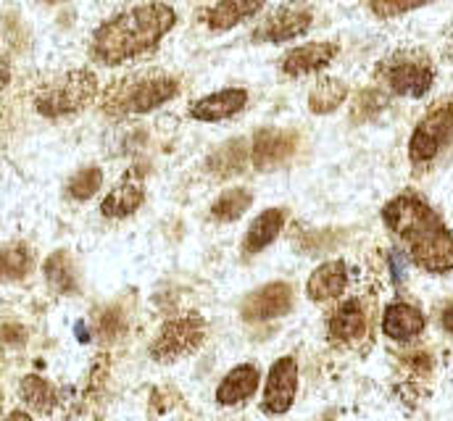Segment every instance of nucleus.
<instances>
[{
	"mask_svg": "<svg viewBox=\"0 0 453 421\" xmlns=\"http://www.w3.org/2000/svg\"><path fill=\"white\" fill-rule=\"evenodd\" d=\"M177 13L166 3H145L129 11L116 13L104 21L90 42V53L104 66H121L132 58H140L172 32Z\"/></svg>",
	"mask_w": 453,
	"mask_h": 421,
	"instance_id": "f257e3e1",
	"label": "nucleus"
},
{
	"mask_svg": "<svg viewBox=\"0 0 453 421\" xmlns=\"http://www.w3.org/2000/svg\"><path fill=\"white\" fill-rule=\"evenodd\" d=\"M180 82L164 72H145L124 77L113 82L104 96V111L111 116H132V113H150L172 98H177Z\"/></svg>",
	"mask_w": 453,
	"mask_h": 421,
	"instance_id": "f03ea898",
	"label": "nucleus"
},
{
	"mask_svg": "<svg viewBox=\"0 0 453 421\" xmlns=\"http://www.w3.org/2000/svg\"><path fill=\"white\" fill-rule=\"evenodd\" d=\"M98 96V77L90 69H69L66 74L56 77L53 82L42 85L35 93L37 113L48 119L80 113L96 101Z\"/></svg>",
	"mask_w": 453,
	"mask_h": 421,
	"instance_id": "7ed1b4c3",
	"label": "nucleus"
},
{
	"mask_svg": "<svg viewBox=\"0 0 453 421\" xmlns=\"http://www.w3.org/2000/svg\"><path fill=\"white\" fill-rule=\"evenodd\" d=\"M385 226L401 237L406 245H414L417 240L427 237L433 229H438L443 221L435 210L430 209L417 193H401L382 209Z\"/></svg>",
	"mask_w": 453,
	"mask_h": 421,
	"instance_id": "20e7f679",
	"label": "nucleus"
},
{
	"mask_svg": "<svg viewBox=\"0 0 453 421\" xmlns=\"http://www.w3.org/2000/svg\"><path fill=\"white\" fill-rule=\"evenodd\" d=\"M380 77L385 80L390 93L406 98H422L433 88L435 69L419 53H398L380 66Z\"/></svg>",
	"mask_w": 453,
	"mask_h": 421,
	"instance_id": "39448f33",
	"label": "nucleus"
},
{
	"mask_svg": "<svg viewBox=\"0 0 453 421\" xmlns=\"http://www.w3.org/2000/svg\"><path fill=\"white\" fill-rule=\"evenodd\" d=\"M453 137V101L433 105L414 126L409 140V158L414 164H430Z\"/></svg>",
	"mask_w": 453,
	"mask_h": 421,
	"instance_id": "423d86ee",
	"label": "nucleus"
},
{
	"mask_svg": "<svg viewBox=\"0 0 453 421\" xmlns=\"http://www.w3.org/2000/svg\"><path fill=\"white\" fill-rule=\"evenodd\" d=\"M314 24V11L306 3H282L277 5L253 32V42H290L306 34Z\"/></svg>",
	"mask_w": 453,
	"mask_h": 421,
	"instance_id": "0eeeda50",
	"label": "nucleus"
},
{
	"mask_svg": "<svg viewBox=\"0 0 453 421\" xmlns=\"http://www.w3.org/2000/svg\"><path fill=\"white\" fill-rule=\"evenodd\" d=\"M203 340H206V321H201V318H177V321H169L161 329V334L150 345V356L158 364H172V361H177L182 356L196 353Z\"/></svg>",
	"mask_w": 453,
	"mask_h": 421,
	"instance_id": "6e6552de",
	"label": "nucleus"
},
{
	"mask_svg": "<svg viewBox=\"0 0 453 421\" xmlns=\"http://www.w3.org/2000/svg\"><path fill=\"white\" fill-rule=\"evenodd\" d=\"M296 390H298V364H296V358L285 356V358L274 361L269 369L261 409L272 417L288 414L296 401Z\"/></svg>",
	"mask_w": 453,
	"mask_h": 421,
	"instance_id": "1a4fd4ad",
	"label": "nucleus"
},
{
	"mask_svg": "<svg viewBox=\"0 0 453 421\" xmlns=\"http://www.w3.org/2000/svg\"><path fill=\"white\" fill-rule=\"evenodd\" d=\"M409 253H411V261L430 274L453 272V234L446 229V224H441L438 229H433L427 237L417 240L414 245H409Z\"/></svg>",
	"mask_w": 453,
	"mask_h": 421,
	"instance_id": "9d476101",
	"label": "nucleus"
},
{
	"mask_svg": "<svg viewBox=\"0 0 453 421\" xmlns=\"http://www.w3.org/2000/svg\"><path fill=\"white\" fill-rule=\"evenodd\" d=\"M298 137L288 129H258L250 142V161L256 169H274L296 153Z\"/></svg>",
	"mask_w": 453,
	"mask_h": 421,
	"instance_id": "9b49d317",
	"label": "nucleus"
},
{
	"mask_svg": "<svg viewBox=\"0 0 453 421\" xmlns=\"http://www.w3.org/2000/svg\"><path fill=\"white\" fill-rule=\"evenodd\" d=\"M293 309V287L285 282H272L250 293L242 303L245 321H269L277 316H285Z\"/></svg>",
	"mask_w": 453,
	"mask_h": 421,
	"instance_id": "f8f14e48",
	"label": "nucleus"
},
{
	"mask_svg": "<svg viewBox=\"0 0 453 421\" xmlns=\"http://www.w3.org/2000/svg\"><path fill=\"white\" fill-rule=\"evenodd\" d=\"M338 56V45L335 42H306V45H298L293 48L280 69L285 77H303V74H311V72H319L325 66H330Z\"/></svg>",
	"mask_w": 453,
	"mask_h": 421,
	"instance_id": "ddd939ff",
	"label": "nucleus"
},
{
	"mask_svg": "<svg viewBox=\"0 0 453 421\" xmlns=\"http://www.w3.org/2000/svg\"><path fill=\"white\" fill-rule=\"evenodd\" d=\"M248 105V90L242 88H225V90H217L201 101L190 105V116L196 121H222L229 119L234 113H240L242 108Z\"/></svg>",
	"mask_w": 453,
	"mask_h": 421,
	"instance_id": "4468645a",
	"label": "nucleus"
},
{
	"mask_svg": "<svg viewBox=\"0 0 453 421\" xmlns=\"http://www.w3.org/2000/svg\"><path fill=\"white\" fill-rule=\"evenodd\" d=\"M142 201H145V188H142L140 174L137 172H127V177L104 198L101 213L106 218H124V216H132L134 210L140 209Z\"/></svg>",
	"mask_w": 453,
	"mask_h": 421,
	"instance_id": "2eb2a0df",
	"label": "nucleus"
},
{
	"mask_svg": "<svg viewBox=\"0 0 453 421\" xmlns=\"http://www.w3.org/2000/svg\"><path fill=\"white\" fill-rule=\"evenodd\" d=\"M425 329V314L411 303H390L382 314V332L395 342H411Z\"/></svg>",
	"mask_w": 453,
	"mask_h": 421,
	"instance_id": "dca6fc26",
	"label": "nucleus"
},
{
	"mask_svg": "<svg viewBox=\"0 0 453 421\" xmlns=\"http://www.w3.org/2000/svg\"><path fill=\"white\" fill-rule=\"evenodd\" d=\"M348 285V269L342 261H327L322 264L306 282V295L314 303H327L333 298H340Z\"/></svg>",
	"mask_w": 453,
	"mask_h": 421,
	"instance_id": "f3484780",
	"label": "nucleus"
},
{
	"mask_svg": "<svg viewBox=\"0 0 453 421\" xmlns=\"http://www.w3.org/2000/svg\"><path fill=\"white\" fill-rule=\"evenodd\" d=\"M330 340L340 345H350L366 332V311L358 301H345L330 316Z\"/></svg>",
	"mask_w": 453,
	"mask_h": 421,
	"instance_id": "a211bd4d",
	"label": "nucleus"
},
{
	"mask_svg": "<svg viewBox=\"0 0 453 421\" xmlns=\"http://www.w3.org/2000/svg\"><path fill=\"white\" fill-rule=\"evenodd\" d=\"M258 387V369L253 364L234 366L217 387V403L219 406H237L248 401Z\"/></svg>",
	"mask_w": 453,
	"mask_h": 421,
	"instance_id": "6ab92c4d",
	"label": "nucleus"
},
{
	"mask_svg": "<svg viewBox=\"0 0 453 421\" xmlns=\"http://www.w3.org/2000/svg\"><path fill=\"white\" fill-rule=\"evenodd\" d=\"M264 5H266V0H219L209 8L206 24L214 32H226V29H234L237 24H242L245 19L256 16Z\"/></svg>",
	"mask_w": 453,
	"mask_h": 421,
	"instance_id": "aec40b11",
	"label": "nucleus"
},
{
	"mask_svg": "<svg viewBox=\"0 0 453 421\" xmlns=\"http://www.w3.org/2000/svg\"><path fill=\"white\" fill-rule=\"evenodd\" d=\"M282 224H285V210L282 209H266L264 213H258L256 221L250 224V229L245 232L242 250L245 253H261L266 245H272L277 240V234L282 232Z\"/></svg>",
	"mask_w": 453,
	"mask_h": 421,
	"instance_id": "412c9836",
	"label": "nucleus"
},
{
	"mask_svg": "<svg viewBox=\"0 0 453 421\" xmlns=\"http://www.w3.org/2000/svg\"><path fill=\"white\" fill-rule=\"evenodd\" d=\"M42 272H45V282L53 293H58V295L77 293V272H74V261L66 250L50 253Z\"/></svg>",
	"mask_w": 453,
	"mask_h": 421,
	"instance_id": "4be33fe9",
	"label": "nucleus"
},
{
	"mask_svg": "<svg viewBox=\"0 0 453 421\" xmlns=\"http://www.w3.org/2000/svg\"><path fill=\"white\" fill-rule=\"evenodd\" d=\"M345 98H348V85L342 80H338V77H322L314 85L311 96H309V108H311V113L325 116V113L338 111L340 105L345 103Z\"/></svg>",
	"mask_w": 453,
	"mask_h": 421,
	"instance_id": "5701e85b",
	"label": "nucleus"
},
{
	"mask_svg": "<svg viewBox=\"0 0 453 421\" xmlns=\"http://www.w3.org/2000/svg\"><path fill=\"white\" fill-rule=\"evenodd\" d=\"M19 395H21V401H24L32 411H37V414H50V411L56 409V403H58L56 387H53L48 379L37 377V374H29V377L21 379Z\"/></svg>",
	"mask_w": 453,
	"mask_h": 421,
	"instance_id": "b1692460",
	"label": "nucleus"
},
{
	"mask_svg": "<svg viewBox=\"0 0 453 421\" xmlns=\"http://www.w3.org/2000/svg\"><path fill=\"white\" fill-rule=\"evenodd\" d=\"M245 164H248V145H245V140L226 142L209 158V169L217 177H234V174H240L245 169Z\"/></svg>",
	"mask_w": 453,
	"mask_h": 421,
	"instance_id": "393cba45",
	"label": "nucleus"
},
{
	"mask_svg": "<svg viewBox=\"0 0 453 421\" xmlns=\"http://www.w3.org/2000/svg\"><path fill=\"white\" fill-rule=\"evenodd\" d=\"M32 250L27 245H11L0 250V282H19L32 272Z\"/></svg>",
	"mask_w": 453,
	"mask_h": 421,
	"instance_id": "a878e982",
	"label": "nucleus"
},
{
	"mask_svg": "<svg viewBox=\"0 0 453 421\" xmlns=\"http://www.w3.org/2000/svg\"><path fill=\"white\" fill-rule=\"evenodd\" d=\"M250 203H253V195H250L248 190L232 188V190L222 193V195L214 201V206H211V218H214V221H237L245 210L250 209Z\"/></svg>",
	"mask_w": 453,
	"mask_h": 421,
	"instance_id": "bb28decb",
	"label": "nucleus"
},
{
	"mask_svg": "<svg viewBox=\"0 0 453 421\" xmlns=\"http://www.w3.org/2000/svg\"><path fill=\"white\" fill-rule=\"evenodd\" d=\"M101 185H104V172L98 166L82 169L69 182V198H74V201H90L101 190Z\"/></svg>",
	"mask_w": 453,
	"mask_h": 421,
	"instance_id": "cd10ccee",
	"label": "nucleus"
},
{
	"mask_svg": "<svg viewBox=\"0 0 453 421\" xmlns=\"http://www.w3.org/2000/svg\"><path fill=\"white\" fill-rule=\"evenodd\" d=\"M427 3H433V0H369V8L380 19H393V16L409 13L414 8H422Z\"/></svg>",
	"mask_w": 453,
	"mask_h": 421,
	"instance_id": "c85d7f7f",
	"label": "nucleus"
},
{
	"mask_svg": "<svg viewBox=\"0 0 453 421\" xmlns=\"http://www.w3.org/2000/svg\"><path fill=\"white\" fill-rule=\"evenodd\" d=\"M385 96L380 90H364L358 93L356 103H353V119L361 121V119H372L374 113H380L385 108Z\"/></svg>",
	"mask_w": 453,
	"mask_h": 421,
	"instance_id": "c756f323",
	"label": "nucleus"
},
{
	"mask_svg": "<svg viewBox=\"0 0 453 421\" xmlns=\"http://www.w3.org/2000/svg\"><path fill=\"white\" fill-rule=\"evenodd\" d=\"M98 329H101V337H104V340H113V337H119V334L124 332V321H121L119 311H116V309H109L106 314L101 316Z\"/></svg>",
	"mask_w": 453,
	"mask_h": 421,
	"instance_id": "7c9ffc66",
	"label": "nucleus"
},
{
	"mask_svg": "<svg viewBox=\"0 0 453 421\" xmlns=\"http://www.w3.org/2000/svg\"><path fill=\"white\" fill-rule=\"evenodd\" d=\"M27 342V329L21 324H0V345L3 348H19Z\"/></svg>",
	"mask_w": 453,
	"mask_h": 421,
	"instance_id": "2f4dec72",
	"label": "nucleus"
},
{
	"mask_svg": "<svg viewBox=\"0 0 453 421\" xmlns=\"http://www.w3.org/2000/svg\"><path fill=\"white\" fill-rule=\"evenodd\" d=\"M388 261H390V272H393L395 285H401V282H403V256H401L398 250H390Z\"/></svg>",
	"mask_w": 453,
	"mask_h": 421,
	"instance_id": "473e14b6",
	"label": "nucleus"
},
{
	"mask_svg": "<svg viewBox=\"0 0 453 421\" xmlns=\"http://www.w3.org/2000/svg\"><path fill=\"white\" fill-rule=\"evenodd\" d=\"M11 85V64L8 58H0V90H5Z\"/></svg>",
	"mask_w": 453,
	"mask_h": 421,
	"instance_id": "72a5a7b5",
	"label": "nucleus"
},
{
	"mask_svg": "<svg viewBox=\"0 0 453 421\" xmlns=\"http://www.w3.org/2000/svg\"><path fill=\"white\" fill-rule=\"evenodd\" d=\"M441 321H443V329L453 334V303H449L446 309H443V316H441Z\"/></svg>",
	"mask_w": 453,
	"mask_h": 421,
	"instance_id": "f704fd0d",
	"label": "nucleus"
},
{
	"mask_svg": "<svg viewBox=\"0 0 453 421\" xmlns=\"http://www.w3.org/2000/svg\"><path fill=\"white\" fill-rule=\"evenodd\" d=\"M5 421H32V417H29V414H24V411H11Z\"/></svg>",
	"mask_w": 453,
	"mask_h": 421,
	"instance_id": "c9c22d12",
	"label": "nucleus"
},
{
	"mask_svg": "<svg viewBox=\"0 0 453 421\" xmlns=\"http://www.w3.org/2000/svg\"><path fill=\"white\" fill-rule=\"evenodd\" d=\"M77 337L82 340V342H88L90 337H88V332H85V324H77Z\"/></svg>",
	"mask_w": 453,
	"mask_h": 421,
	"instance_id": "e433bc0d",
	"label": "nucleus"
},
{
	"mask_svg": "<svg viewBox=\"0 0 453 421\" xmlns=\"http://www.w3.org/2000/svg\"><path fill=\"white\" fill-rule=\"evenodd\" d=\"M42 3H58V0H42Z\"/></svg>",
	"mask_w": 453,
	"mask_h": 421,
	"instance_id": "4c0bfd02",
	"label": "nucleus"
}]
</instances>
